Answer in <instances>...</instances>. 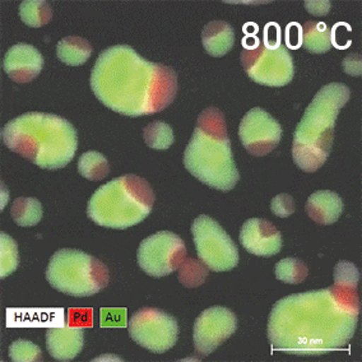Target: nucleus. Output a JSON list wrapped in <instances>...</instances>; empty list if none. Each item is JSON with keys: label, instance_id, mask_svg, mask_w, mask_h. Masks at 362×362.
Listing matches in <instances>:
<instances>
[{"label": "nucleus", "instance_id": "f257e3e1", "mask_svg": "<svg viewBox=\"0 0 362 362\" xmlns=\"http://www.w3.org/2000/svg\"><path fill=\"white\" fill-rule=\"evenodd\" d=\"M360 315L357 288L334 285L281 298L268 320L272 349L287 355H327L343 349Z\"/></svg>", "mask_w": 362, "mask_h": 362}, {"label": "nucleus", "instance_id": "f03ea898", "mask_svg": "<svg viewBox=\"0 0 362 362\" xmlns=\"http://www.w3.org/2000/svg\"><path fill=\"white\" fill-rule=\"evenodd\" d=\"M90 88L110 110L125 117H144L174 103L177 76L173 68L142 58L132 46H111L93 65Z\"/></svg>", "mask_w": 362, "mask_h": 362}, {"label": "nucleus", "instance_id": "7ed1b4c3", "mask_svg": "<svg viewBox=\"0 0 362 362\" xmlns=\"http://www.w3.org/2000/svg\"><path fill=\"white\" fill-rule=\"evenodd\" d=\"M8 148L45 170L63 168L78 148L76 128L64 117L46 112H27L1 129Z\"/></svg>", "mask_w": 362, "mask_h": 362}, {"label": "nucleus", "instance_id": "20e7f679", "mask_svg": "<svg viewBox=\"0 0 362 362\" xmlns=\"http://www.w3.org/2000/svg\"><path fill=\"white\" fill-rule=\"evenodd\" d=\"M184 166L203 184L221 192H230L239 182L226 119L217 107H208L198 117L184 152Z\"/></svg>", "mask_w": 362, "mask_h": 362}, {"label": "nucleus", "instance_id": "39448f33", "mask_svg": "<svg viewBox=\"0 0 362 362\" xmlns=\"http://www.w3.org/2000/svg\"><path fill=\"white\" fill-rule=\"evenodd\" d=\"M349 96L351 92L346 84H327L305 110L292 143L293 161L305 173H315L328 160L337 117L349 103Z\"/></svg>", "mask_w": 362, "mask_h": 362}, {"label": "nucleus", "instance_id": "423d86ee", "mask_svg": "<svg viewBox=\"0 0 362 362\" xmlns=\"http://www.w3.org/2000/svg\"><path fill=\"white\" fill-rule=\"evenodd\" d=\"M155 199L148 181L136 175H123L93 193L87 216L98 226L125 230L148 217Z\"/></svg>", "mask_w": 362, "mask_h": 362}, {"label": "nucleus", "instance_id": "0eeeda50", "mask_svg": "<svg viewBox=\"0 0 362 362\" xmlns=\"http://www.w3.org/2000/svg\"><path fill=\"white\" fill-rule=\"evenodd\" d=\"M46 279L52 288L74 298L96 295L109 285L107 267L87 252L60 249L46 268Z\"/></svg>", "mask_w": 362, "mask_h": 362}, {"label": "nucleus", "instance_id": "6e6552de", "mask_svg": "<svg viewBox=\"0 0 362 362\" xmlns=\"http://www.w3.org/2000/svg\"><path fill=\"white\" fill-rule=\"evenodd\" d=\"M255 45H244L241 52V64L246 74L255 83L268 87H284L295 76V64L288 49L282 42V36L273 40L271 23L265 26L263 42L258 37Z\"/></svg>", "mask_w": 362, "mask_h": 362}, {"label": "nucleus", "instance_id": "1a4fd4ad", "mask_svg": "<svg viewBox=\"0 0 362 362\" xmlns=\"http://www.w3.org/2000/svg\"><path fill=\"white\" fill-rule=\"evenodd\" d=\"M198 258L214 272H228L239 264V249L212 217L202 214L192 225Z\"/></svg>", "mask_w": 362, "mask_h": 362}, {"label": "nucleus", "instance_id": "9d476101", "mask_svg": "<svg viewBox=\"0 0 362 362\" xmlns=\"http://www.w3.org/2000/svg\"><path fill=\"white\" fill-rule=\"evenodd\" d=\"M187 258V246L180 236L161 231L143 240L136 252L138 264L151 277L161 279L177 271Z\"/></svg>", "mask_w": 362, "mask_h": 362}, {"label": "nucleus", "instance_id": "9b49d317", "mask_svg": "<svg viewBox=\"0 0 362 362\" xmlns=\"http://www.w3.org/2000/svg\"><path fill=\"white\" fill-rule=\"evenodd\" d=\"M129 334L143 349L163 354L177 342L179 324L173 315L165 311L143 308L130 317Z\"/></svg>", "mask_w": 362, "mask_h": 362}, {"label": "nucleus", "instance_id": "f8f14e48", "mask_svg": "<svg viewBox=\"0 0 362 362\" xmlns=\"http://www.w3.org/2000/svg\"><path fill=\"white\" fill-rule=\"evenodd\" d=\"M281 124L269 112L254 107L243 117L239 127V138L246 151L252 156L271 153L282 138Z\"/></svg>", "mask_w": 362, "mask_h": 362}, {"label": "nucleus", "instance_id": "ddd939ff", "mask_svg": "<svg viewBox=\"0 0 362 362\" xmlns=\"http://www.w3.org/2000/svg\"><path fill=\"white\" fill-rule=\"evenodd\" d=\"M238 329V317L233 311L222 306H214L197 317L193 330L195 352L211 355Z\"/></svg>", "mask_w": 362, "mask_h": 362}, {"label": "nucleus", "instance_id": "4468645a", "mask_svg": "<svg viewBox=\"0 0 362 362\" xmlns=\"http://www.w3.org/2000/svg\"><path fill=\"white\" fill-rule=\"evenodd\" d=\"M240 243L247 252L257 257L269 258L277 255L282 245V235L268 220L250 218L240 230Z\"/></svg>", "mask_w": 362, "mask_h": 362}, {"label": "nucleus", "instance_id": "2eb2a0df", "mask_svg": "<svg viewBox=\"0 0 362 362\" xmlns=\"http://www.w3.org/2000/svg\"><path fill=\"white\" fill-rule=\"evenodd\" d=\"M44 66V57L35 46L20 42L12 46L3 59V69L18 83L33 82Z\"/></svg>", "mask_w": 362, "mask_h": 362}, {"label": "nucleus", "instance_id": "dca6fc26", "mask_svg": "<svg viewBox=\"0 0 362 362\" xmlns=\"http://www.w3.org/2000/svg\"><path fill=\"white\" fill-rule=\"evenodd\" d=\"M84 346V329L81 327L64 325L46 330V347L58 361L76 358Z\"/></svg>", "mask_w": 362, "mask_h": 362}, {"label": "nucleus", "instance_id": "f3484780", "mask_svg": "<svg viewBox=\"0 0 362 362\" xmlns=\"http://www.w3.org/2000/svg\"><path fill=\"white\" fill-rule=\"evenodd\" d=\"M342 212V198L330 190L315 192L306 202V214L319 225H333Z\"/></svg>", "mask_w": 362, "mask_h": 362}, {"label": "nucleus", "instance_id": "a211bd4d", "mask_svg": "<svg viewBox=\"0 0 362 362\" xmlns=\"http://www.w3.org/2000/svg\"><path fill=\"white\" fill-rule=\"evenodd\" d=\"M202 42L206 52L214 58H221L231 52L235 45V31L225 21L208 23L202 33Z\"/></svg>", "mask_w": 362, "mask_h": 362}, {"label": "nucleus", "instance_id": "6ab92c4d", "mask_svg": "<svg viewBox=\"0 0 362 362\" xmlns=\"http://www.w3.org/2000/svg\"><path fill=\"white\" fill-rule=\"evenodd\" d=\"M92 52L93 49L90 42L78 36H69L60 40L57 46V55L59 60L71 66L83 65L90 59Z\"/></svg>", "mask_w": 362, "mask_h": 362}, {"label": "nucleus", "instance_id": "aec40b11", "mask_svg": "<svg viewBox=\"0 0 362 362\" xmlns=\"http://www.w3.org/2000/svg\"><path fill=\"white\" fill-rule=\"evenodd\" d=\"M303 45L311 54H324L332 49V30L324 22L310 21L303 27Z\"/></svg>", "mask_w": 362, "mask_h": 362}, {"label": "nucleus", "instance_id": "412c9836", "mask_svg": "<svg viewBox=\"0 0 362 362\" xmlns=\"http://www.w3.org/2000/svg\"><path fill=\"white\" fill-rule=\"evenodd\" d=\"M42 206L36 198H17L11 208L14 222L22 227L36 226L42 218Z\"/></svg>", "mask_w": 362, "mask_h": 362}, {"label": "nucleus", "instance_id": "4be33fe9", "mask_svg": "<svg viewBox=\"0 0 362 362\" xmlns=\"http://www.w3.org/2000/svg\"><path fill=\"white\" fill-rule=\"evenodd\" d=\"M78 171L88 180L100 181L109 175L110 166L107 158L103 153L88 151L79 157Z\"/></svg>", "mask_w": 362, "mask_h": 362}, {"label": "nucleus", "instance_id": "5701e85b", "mask_svg": "<svg viewBox=\"0 0 362 362\" xmlns=\"http://www.w3.org/2000/svg\"><path fill=\"white\" fill-rule=\"evenodd\" d=\"M20 16L27 26H45L52 21V7L44 0H26L21 3Z\"/></svg>", "mask_w": 362, "mask_h": 362}, {"label": "nucleus", "instance_id": "b1692460", "mask_svg": "<svg viewBox=\"0 0 362 362\" xmlns=\"http://www.w3.org/2000/svg\"><path fill=\"white\" fill-rule=\"evenodd\" d=\"M143 138L149 148L157 151L170 148L175 141L173 128L163 122L148 124L143 130Z\"/></svg>", "mask_w": 362, "mask_h": 362}, {"label": "nucleus", "instance_id": "393cba45", "mask_svg": "<svg viewBox=\"0 0 362 362\" xmlns=\"http://www.w3.org/2000/svg\"><path fill=\"white\" fill-rule=\"evenodd\" d=\"M308 274H309V268L300 259H282L276 265V277L285 284L298 285L304 282Z\"/></svg>", "mask_w": 362, "mask_h": 362}, {"label": "nucleus", "instance_id": "a878e982", "mask_svg": "<svg viewBox=\"0 0 362 362\" xmlns=\"http://www.w3.org/2000/svg\"><path fill=\"white\" fill-rule=\"evenodd\" d=\"M208 277V267L201 259L185 258L179 268V281L188 288L199 287Z\"/></svg>", "mask_w": 362, "mask_h": 362}, {"label": "nucleus", "instance_id": "bb28decb", "mask_svg": "<svg viewBox=\"0 0 362 362\" xmlns=\"http://www.w3.org/2000/svg\"><path fill=\"white\" fill-rule=\"evenodd\" d=\"M0 277L6 279L11 276L20 265V254L18 246L9 235L1 233L0 235Z\"/></svg>", "mask_w": 362, "mask_h": 362}, {"label": "nucleus", "instance_id": "cd10ccee", "mask_svg": "<svg viewBox=\"0 0 362 362\" xmlns=\"http://www.w3.org/2000/svg\"><path fill=\"white\" fill-rule=\"evenodd\" d=\"M9 357L14 362H36L42 360V352L37 344L18 339L9 347Z\"/></svg>", "mask_w": 362, "mask_h": 362}, {"label": "nucleus", "instance_id": "c85d7f7f", "mask_svg": "<svg viewBox=\"0 0 362 362\" xmlns=\"http://www.w3.org/2000/svg\"><path fill=\"white\" fill-rule=\"evenodd\" d=\"M358 281H360V272L354 263L347 262V260H341L336 265V269H334V284L336 285L357 288Z\"/></svg>", "mask_w": 362, "mask_h": 362}, {"label": "nucleus", "instance_id": "c756f323", "mask_svg": "<svg viewBox=\"0 0 362 362\" xmlns=\"http://www.w3.org/2000/svg\"><path fill=\"white\" fill-rule=\"evenodd\" d=\"M271 209L273 214L281 218L290 217L295 212V202L291 195L279 194L273 198L271 203Z\"/></svg>", "mask_w": 362, "mask_h": 362}, {"label": "nucleus", "instance_id": "7c9ffc66", "mask_svg": "<svg viewBox=\"0 0 362 362\" xmlns=\"http://www.w3.org/2000/svg\"><path fill=\"white\" fill-rule=\"evenodd\" d=\"M356 57H357V54H351L343 60V68L351 76H357L356 71L358 74H361V59H360V57L356 59Z\"/></svg>", "mask_w": 362, "mask_h": 362}]
</instances>
